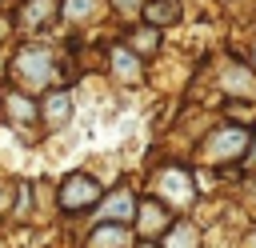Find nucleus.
<instances>
[{"instance_id": "1", "label": "nucleus", "mask_w": 256, "mask_h": 248, "mask_svg": "<svg viewBox=\"0 0 256 248\" xmlns=\"http://www.w3.org/2000/svg\"><path fill=\"white\" fill-rule=\"evenodd\" d=\"M12 72H16V80L24 84V88H44L48 80H52V52L48 48H20V56H16V64H12Z\"/></svg>"}, {"instance_id": "2", "label": "nucleus", "mask_w": 256, "mask_h": 248, "mask_svg": "<svg viewBox=\"0 0 256 248\" xmlns=\"http://www.w3.org/2000/svg\"><path fill=\"white\" fill-rule=\"evenodd\" d=\"M96 196H100V184H96L92 176H84V172H72V176L60 184V208L72 212V216L84 212V208H92Z\"/></svg>"}, {"instance_id": "3", "label": "nucleus", "mask_w": 256, "mask_h": 248, "mask_svg": "<svg viewBox=\"0 0 256 248\" xmlns=\"http://www.w3.org/2000/svg\"><path fill=\"white\" fill-rule=\"evenodd\" d=\"M240 148H248L244 128H224V132H216V136L204 144V156H208V160H232V156H240Z\"/></svg>"}, {"instance_id": "4", "label": "nucleus", "mask_w": 256, "mask_h": 248, "mask_svg": "<svg viewBox=\"0 0 256 248\" xmlns=\"http://www.w3.org/2000/svg\"><path fill=\"white\" fill-rule=\"evenodd\" d=\"M100 220H108V224H124V220H132L136 216V196L128 192V188H120V192H112L104 204H100V212H96Z\"/></svg>"}, {"instance_id": "5", "label": "nucleus", "mask_w": 256, "mask_h": 248, "mask_svg": "<svg viewBox=\"0 0 256 248\" xmlns=\"http://www.w3.org/2000/svg\"><path fill=\"white\" fill-rule=\"evenodd\" d=\"M88 244H92V248H128V244H132V232H128L124 224H104V228L92 232Z\"/></svg>"}, {"instance_id": "6", "label": "nucleus", "mask_w": 256, "mask_h": 248, "mask_svg": "<svg viewBox=\"0 0 256 248\" xmlns=\"http://www.w3.org/2000/svg\"><path fill=\"white\" fill-rule=\"evenodd\" d=\"M140 12H144V20H148L152 28H160V24L180 20V0H152V4H144Z\"/></svg>"}, {"instance_id": "7", "label": "nucleus", "mask_w": 256, "mask_h": 248, "mask_svg": "<svg viewBox=\"0 0 256 248\" xmlns=\"http://www.w3.org/2000/svg\"><path fill=\"white\" fill-rule=\"evenodd\" d=\"M160 180H164V184H160V188H164V196H172V200H180V204H188V200H192V192H196V188H192V180H188L184 172H176V168H168Z\"/></svg>"}, {"instance_id": "8", "label": "nucleus", "mask_w": 256, "mask_h": 248, "mask_svg": "<svg viewBox=\"0 0 256 248\" xmlns=\"http://www.w3.org/2000/svg\"><path fill=\"white\" fill-rule=\"evenodd\" d=\"M112 64H116V76H120V80L140 84V60H136L128 48H116V52H112Z\"/></svg>"}, {"instance_id": "9", "label": "nucleus", "mask_w": 256, "mask_h": 248, "mask_svg": "<svg viewBox=\"0 0 256 248\" xmlns=\"http://www.w3.org/2000/svg\"><path fill=\"white\" fill-rule=\"evenodd\" d=\"M44 116H48V124H68V116H72V100H68L64 92H52L48 104H44Z\"/></svg>"}, {"instance_id": "10", "label": "nucleus", "mask_w": 256, "mask_h": 248, "mask_svg": "<svg viewBox=\"0 0 256 248\" xmlns=\"http://www.w3.org/2000/svg\"><path fill=\"white\" fill-rule=\"evenodd\" d=\"M96 8H100V0H64V20H88V16H96Z\"/></svg>"}, {"instance_id": "11", "label": "nucleus", "mask_w": 256, "mask_h": 248, "mask_svg": "<svg viewBox=\"0 0 256 248\" xmlns=\"http://www.w3.org/2000/svg\"><path fill=\"white\" fill-rule=\"evenodd\" d=\"M140 212H144V216H140V224H144V232H156V228H164V224H168V212H164L160 204H144Z\"/></svg>"}, {"instance_id": "12", "label": "nucleus", "mask_w": 256, "mask_h": 248, "mask_svg": "<svg viewBox=\"0 0 256 248\" xmlns=\"http://www.w3.org/2000/svg\"><path fill=\"white\" fill-rule=\"evenodd\" d=\"M196 240H200V236H196V228H192V224H180V228L168 236V244H164V248H196Z\"/></svg>"}, {"instance_id": "13", "label": "nucleus", "mask_w": 256, "mask_h": 248, "mask_svg": "<svg viewBox=\"0 0 256 248\" xmlns=\"http://www.w3.org/2000/svg\"><path fill=\"white\" fill-rule=\"evenodd\" d=\"M8 112H12V120H32V100H24L20 92H8Z\"/></svg>"}, {"instance_id": "14", "label": "nucleus", "mask_w": 256, "mask_h": 248, "mask_svg": "<svg viewBox=\"0 0 256 248\" xmlns=\"http://www.w3.org/2000/svg\"><path fill=\"white\" fill-rule=\"evenodd\" d=\"M52 12V0H32L24 8V24H44V16Z\"/></svg>"}, {"instance_id": "15", "label": "nucleus", "mask_w": 256, "mask_h": 248, "mask_svg": "<svg viewBox=\"0 0 256 248\" xmlns=\"http://www.w3.org/2000/svg\"><path fill=\"white\" fill-rule=\"evenodd\" d=\"M228 88H232V92H240V96H252V84H248V72H240V68H232V72H228Z\"/></svg>"}, {"instance_id": "16", "label": "nucleus", "mask_w": 256, "mask_h": 248, "mask_svg": "<svg viewBox=\"0 0 256 248\" xmlns=\"http://www.w3.org/2000/svg\"><path fill=\"white\" fill-rule=\"evenodd\" d=\"M112 4H116L124 16H132V12H140V8H144V0H112Z\"/></svg>"}, {"instance_id": "17", "label": "nucleus", "mask_w": 256, "mask_h": 248, "mask_svg": "<svg viewBox=\"0 0 256 248\" xmlns=\"http://www.w3.org/2000/svg\"><path fill=\"white\" fill-rule=\"evenodd\" d=\"M248 160H252V164H256V144H252V156H248Z\"/></svg>"}, {"instance_id": "18", "label": "nucleus", "mask_w": 256, "mask_h": 248, "mask_svg": "<svg viewBox=\"0 0 256 248\" xmlns=\"http://www.w3.org/2000/svg\"><path fill=\"white\" fill-rule=\"evenodd\" d=\"M252 248H256V236H252Z\"/></svg>"}, {"instance_id": "19", "label": "nucleus", "mask_w": 256, "mask_h": 248, "mask_svg": "<svg viewBox=\"0 0 256 248\" xmlns=\"http://www.w3.org/2000/svg\"><path fill=\"white\" fill-rule=\"evenodd\" d=\"M252 60H256V52H252Z\"/></svg>"}]
</instances>
